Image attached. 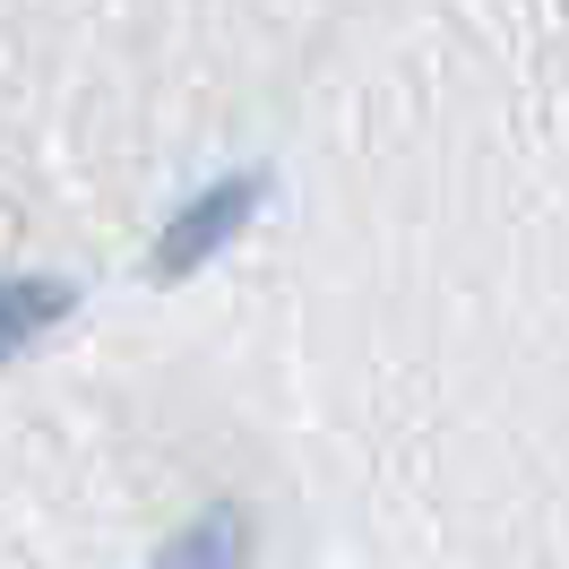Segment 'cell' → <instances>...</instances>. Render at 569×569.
I'll use <instances>...</instances> for the list:
<instances>
[{
	"label": "cell",
	"instance_id": "obj_1",
	"mask_svg": "<svg viewBox=\"0 0 569 569\" xmlns=\"http://www.w3.org/2000/svg\"><path fill=\"white\" fill-rule=\"evenodd\" d=\"M259 199H268V173H224V181H208L199 199H181V208L164 216V233L147 242V277L156 284H190L216 250L259 216Z\"/></svg>",
	"mask_w": 569,
	"mask_h": 569
},
{
	"label": "cell",
	"instance_id": "obj_3",
	"mask_svg": "<svg viewBox=\"0 0 569 569\" xmlns=\"http://www.w3.org/2000/svg\"><path fill=\"white\" fill-rule=\"evenodd\" d=\"M242 552V527H190L181 543H164V561H233Z\"/></svg>",
	"mask_w": 569,
	"mask_h": 569
},
{
	"label": "cell",
	"instance_id": "obj_2",
	"mask_svg": "<svg viewBox=\"0 0 569 569\" xmlns=\"http://www.w3.org/2000/svg\"><path fill=\"white\" fill-rule=\"evenodd\" d=\"M70 311H78L70 277H0V362H18L27 346H43Z\"/></svg>",
	"mask_w": 569,
	"mask_h": 569
}]
</instances>
